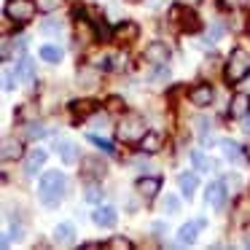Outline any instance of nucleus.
<instances>
[{
  "instance_id": "1",
  "label": "nucleus",
  "mask_w": 250,
  "mask_h": 250,
  "mask_svg": "<svg viewBox=\"0 0 250 250\" xmlns=\"http://www.w3.org/2000/svg\"><path fill=\"white\" fill-rule=\"evenodd\" d=\"M65 191H67V178L62 172H46L43 178H41V183H38V196H41V202H43L46 207H57L62 202V196H65Z\"/></svg>"
},
{
  "instance_id": "2",
  "label": "nucleus",
  "mask_w": 250,
  "mask_h": 250,
  "mask_svg": "<svg viewBox=\"0 0 250 250\" xmlns=\"http://www.w3.org/2000/svg\"><path fill=\"white\" fill-rule=\"evenodd\" d=\"M146 121H143L140 113H126L121 116L119 126H116V137H119L121 143H140L143 137H146Z\"/></svg>"
},
{
  "instance_id": "3",
  "label": "nucleus",
  "mask_w": 250,
  "mask_h": 250,
  "mask_svg": "<svg viewBox=\"0 0 250 250\" xmlns=\"http://www.w3.org/2000/svg\"><path fill=\"white\" fill-rule=\"evenodd\" d=\"M250 76V51L245 49H234L229 54V62H226V70H223V78L229 83H239L242 78Z\"/></svg>"
},
{
  "instance_id": "4",
  "label": "nucleus",
  "mask_w": 250,
  "mask_h": 250,
  "mask_svg": "<svg viewBox=\"0 0 250 250\" xmlns=\"http://www.w3.org/2000/svg\"><path fill=\"white\" fill-rule=\"evenodd\" d=\"M35 3L33 0H8L6 6V19H11V22L17 24H27L30 19L35 17Z\"/></svg>"
},
{
  "instance_id": "5",
  "label": "nucleus",
  "mask_w": 250,
  "mask_h": 250,
  "mask_svg": "<svg viewBox=\"0 0 250 250\" xmlns=\"http://www.w3.org/2000/svg\"><path fill=\"white\" fill-rule=\"evenodd\" d=\"M143 57H146V62H151V65H164V62L169 60V46L162 43V41L148 43L146 51H143Z\"/></svg>"
},
{
  "instance_id": "6",
  "label": "nucleus",
  "mask_w": 250,
  "mask_h": 250,
  "mask_svg": "<svg viewBox=\"0 0 250 250\" xmlns=\"http://www.w3.org/2000/svg\"><path fill=\"white\" fill-rule=\"evenodd\" d=\"M205 218H199V221H188V223H183V226L178 229V239H180V245H188V242H194L196 239V234L205 229Z\"/></svg>"
},
{
  "instance_id": "7",
  "label": "nucleus",
  "mask_w": 250,
  "mask_h": 250,
  "mask_svg": "<svg viewBox=\"0 0 250 250\" xmlns=\"http://www.w3.org/2000/svg\"><path fill=\"white\" fill-rule=\"evenodd\" d=\"M162 146H164V135H162V132H156V129H148L146 137L140 140V151L143 153H159V151H162Z\"/></svg>"
},
{
  "instance_id": "8",
  "label": "nucleus",
  "mask_w": 250,
  "mask_h": 250,
  "mask_svg": "<svg viewBox=\"0 0 250 250\" xmlns=\"http://www.w3.org/2000/svg\"><path fill=\"white\" fill-rule=\"evenodd\" d=\"M191 103L196 105V108H207V105L212 103V97H215V94H212V86L210 83H199V86H194L191 89Z\"/></svg>"
},
{
  "instance_id": "9",
  "label": "nucleus",
  "mask_w": 250,
  "mask_h": 250,
  "mask_svg": "<svg viewBox=\"0 0 250 250\" xmlns=\"http://www.w3.org/2000/svg\"><path fill=\"white\" fill-rule=\"evenodd\" d=\"M250 110V94H234L229 103V116L231 119H245Z\"/></svg>"
},
{
  "instance_id": "10",
  "label": "nucleus",
  "mask_w": 250,
  "mask_h": 250,
  "mask_svg": "<svg viewBox=\"0 0 250 250\" xmlns=\"http://www.w3.org/2000/svg\"><path fill=\"white\" fill-rule=\"evenodd\" d=\"M137 35H140V27H137V22H121L119 27L113 30V38L121 41V43H132Z\"/></svg>"
},
{
  "instance_id": "11",
  "label": "nucleus",
  "mask_w": 250,
  "mask_h": 250,
  "mask_svg": "<svg viewBox=\"0 0 250 250\" xmlns=\"http://www.w3.org/2000/svg\"><path fill=\"white\" fill-rule=\"evenodd\" d=\"M137 191H140V196H146V199H153V196L162 191V180L159 178H140L137 180Z\"/></svg>"
},
{
  "instance_id": "12",
  "label": "nucleus",
  "mask_w": 250,
  "mask_h": 250,
  "mask_svg": "<svg viewBox=\"0 0 250 250\" xmlns=\"http://www.w3.org/2000/svg\"><path fill=\"white\" fill-rule=\"evenodd\" d=\"M92 221L97 223V226H103V229H110L116 223V210H113V207H108V205L97 207V210L92 212Z\"/></svg>"
},
{
  "instance_id": "13",
  "label": "nucleus",
  "mask_w": 250,
  "mask_h": 250,
  "mask_svg": "<svg viewBox=\"0 0 250 250\" xmlns=\"http://www.w3.org/2000/svg\"><path fill=\"white\" fill-rule=\"evenodd\" d=\"M43 162H46V151H43V148H35V151H30L27 159H24V172L35 175L41 167H43Z\"/></svg>"
},
{
  "instance_id": "14",
  "label": "nucleus",
  "mask_w": 250,
  "mask_h": 250,
  "mask_svg": "<svg viewBox=\"0 0 250 250\" xmlns=\"http://www.w3.org/2000/svg\"><path fill=\"white\" fill-rule=\"evenodd\" d=\"M17 73H19V81H22L24 86H33L35 83V67H33V60H30V57H24L17 65Z\"/></svg>"
},
{
  "instance_id": "15",
  "label": "nucleus",
  "mask_w": 250,
  "mask_h": 250,
  "mask_svg": "<svg viewBox=\"0 0 250 250\" xmlns=\"http://www.w3.org/2000/svg\"><path fill=\"white\" fill-rule=\"evenodd\" d=\"M205 202L210 207H215V210H221V205H223V183H210L207 186V194H205Z\"/></svg>"
},
{
  "instance_id": "16",
  "label": "nucleus",
  "mask_w": 250,
  "mask_h": 250,
  "mask_svg": "<svg viewBox=\"0 0 250 250\" xmlns=\"http://www.w3.org/2000/svg\"><path fill=\"white\" fill-rule=\"evenodd\" d=\"M0 156H3V162L22 159V143H19V140H11V137H6V140H3V151H0Z\"/></svg>"
},
{
  "instance_id": "17",
  "label": "nucleus",
  "mask_w": 250,
  "mask_h": 250,
  "mask_svg": "<svg viewBox=\"0 0 250 250\" xmlns=\"http://www.w3.org/2000/svg\"><path fill=\"white\" fill-rule=\"evenodd\" d=\"M57 153L62 156L65 164H76L78 162V153H76V146L70 140H57Z\"/></svg>"
},
{
  "instance_id": "18",
  "label": "nucleus",
  "mask_w": 250,
  "mask_h": 250,
  "mask_svg": "<svg viewBox=\"0 0 250 250\" xmlns=\"http://www.w3.org/2000/svg\"><path fill=\"white\" fill-rule=\"evenodd\" d=\"M54 239L60 245H70L73 239H76V229H73V223H60V226L54 229Z\"/></svg>"
},
{
  "instance_id": "19",
  "label": "nucleus",
  "mask_w": 250,
  "mask_h": 250,
  "mask_svg": "<svg viewBox=\"0 0 250 250\" xmlns=\"http://www.w3.org/2000/svg\"><path fill=\"white\" fill-rule=\"evenodd\" d=\"M196 183H199V180H196V175H194V172H186V175H180V178H178L180 194L191 196V194H194V191H196Z\"/></svg>"
},
{
  "instance_id": "20",
  "label": "nucleus",
  "mask_w": 250,
  "mask_h": 250,
  "mask_svg": "<svg viewBox=\"0 0 250 250\" xmlns=\"http://www.w3.org/2000/svg\"><path fill=\"white\" fill-rule=\"evenodd\" d=\"M221 148H223V156H226L229 162H234V164H237L239 159H242V153H239L242 148H239L234 140H223V143H221Z\"/></svg>"
},
{
  "instance_id": "21",
  "label": "nucleus",
  "mask_w": 250,
  "mask_h": 250,
  "mask_svg": "<svg viewBox=\"0 0 250 250\" xmlns=\"http://www.w3.org/2000/svg\"><path fill=\"white\" fill-rule=\"evenodd\" d=\"M17 83H19V73H17V67L8 65L6 70H3V89L11 92V89H17Z\"/></svg>"
},
{
  "instance_id": "22",
  "label": "nucleus",
  "mask_w": 250,
  "mask_h": 250,
  "mask_svg": "<svg viewBox=\"0 0 250 250\" xmlns=\"http://www.w3.org/2000/svg\"><path fill=\"white\" fill-rule=\"evenodd\" d=\"M191 164L196 167V172H207V169L212 167V162L202 151H191Z\"/></svg>"
},
{
  "instance_id": "23",
  "label": "nucleus",
  "mask_w": 250,
  "mask_h": 250,
  "mask_svg": "<svg viewBox=\"0 0 250 250\" xmlns=\"http://www.w3.org/2000/svg\"><path fill=\"white\" fill-rule=\"evenodd\" d=\"M41 57H43L46 62H54L57 65V62L62 60V49L60 46H41Z\"/></svg>"
},
{
  "instance_id": "24",
  "label": "nucleus",
  "mask_w": 250,
  "mask_h": 250,
  "mask_svg": "<svg viewBox=\"0 0 250 250\" xmlns=\"http://www.w3.org/2000/svg\"><path fill=\"white\" fill-rule=\"evenodd\" d=\"M70 108H73V113H76V116H89L94 110V103H92V100H81V103H73Z\"/></svg>"
},
{
  "instance_id": "25",
  "label": "nucleus",
  "mask_w": 250,
  "mask_h": 250,
  "mask_svg": "<svg viewBox=\"0 0 250 250\" xmlns=\"http://www.w3.org/2000/svg\"><path fill=\"white\" fill-rule=\"evenodd\" d=\"M180 210V199H178V194H164V212H178Z\"/></svg>"
},
{
  "instance_id": "26",
  "label": "nucleus",
  "mask_w": 250,
  "mask_h": 250,
  "mask_svg": "<svg viewBox=\"0 0 250 250\" xmlns=\"http://www.w3.org/2000/svg\"><path fill=\"white\" fill-rule=\"evenodd\" d=\"M35 6H38V11L51 14V11H57V8L62 6V0H35Z\"/></svg>"
},
{
  "instance_id": "27",
  "label": "nucleus",
  "mask_w": 250,
  "mask_h": 250,
  "mask_svg": "<svg viewBox=\"0 0 250 250\" xmlns=\"http://www.w3.org/2000/svg\"><path fill=\"white\" fill-rule=\"evenodd\" d=\"M221 35H223V24H218V22H215L210 30H207V35H205V43H207V46H212L218 38H221Z\"/></svg>"
},
{
  "instance_id": "28",
  "label": "nucleus",
  "mask_w": 250,
  "mask_h": 250,
  "mask_svg": "<svg viewBox=\"0 0 250 250\" xmlns=\"http://www.w3.org/2000/svg\"><path fill=\"white\" fill-rule=\"evenodd\" d=\"M41 33H43V35H60V33H62V22H54V19H49V22L41 24Z\"/></svg>"
},
{
  "instance_id": "29",
  "label": "nucleus",
  "mask_w": 250,
  "mask_h": 250,
  "mask_svg": "<svg viewBox=\"0 0 250 250\" xmlns=\"http://www.w3.org/2000/svg\"><path fill=\"white\" fill-rule=\"evenodd\" d=\"M105 248H110V250H129L132 242H129V239H124V237H113L110 242H105Z\"/></svg>"
},
{
  "instance_id": "30",
  "label": "nucleus",
  "mask_w": 250,
  "mask_h": 250,
  "mask_svg": "<svg viewBox=\"0 0 250 250\" xmlns=\"http://www.w3.org/2000/svg\"><path fill=\"white\" fill-rule=\"evenodd\" d=\"M100 199H103V188L97 183L86 186V202H100Z\"/></svg>"
},
{
  "instance_id": "31",
  "label": "nucleus",
  "mask_w": 250,
  "mask_h": 250,
  "mask_svg": "<svg viewBox=\"0 0 250 250\" xmlns=\"http://www.w3.org/2000/svg\"><path fill=\"white\" fill-rule=\"evenodd\" d=\"M94 33H97V38H103V41H110V38H113V33L105 27L103 19H100V22H94Z\"/></svg>"
},
{
  "instance_id": "32",
  "label": "nucleus",
  "mask_w": 250,
  "mask_h": 250,
  "mask_svg": "<svg viewBox=\"0 0 250 250\" xmlns=\"http://www.w3.org/2000/svg\"><path fill=\"white\" fill-rule=\"evenodd\" d=\"M43 135H46L43 124H30V126H27V137H30V140H41Z\"/></svg>"
},
{
  "instance_id": "33",
  "label": "nucleus",
  "mask_w": 250,
  "mask_h": 250,
  "mask_svg": "<svg viewBox=\"0 0 250 250\" xmlns=\"http://www.w3.org/2000/svg\"><path fill=\"white\" fill-rule=\"evenodd\" d=\"M196 132H199V137H207V135H210V119L199 116V119H196Z\"/></svg>"
},
{
  "instance_id": "34",
  "label": "nucleus",
  "mask_w": 250,
  "mask_h": 250,
  "mask_svg": "<svg viewBox=\"0 0 250 250\" xmlns=\"http://www.w3.org/2000/svg\"><path fill=\"white\" fill-rule=\"evenodd\" d=\"M89 140H92L94 146L100 148V151H105V153H113V146H110L108 140H103V137H97V135H89Z\"/></svg>"
},
{
  "instance_id": "35",
  "label": "nucleus",
  "mask_w": 250,
  "mask_h": 250,
  "mask_svg": "<svg viewBox=\"0 0 250 250\" xmlns=\"http://www.w3.org/2000/svg\"><path fill=\"white\" fill-rule=\"evenodd\" d=\"M167 78H169V67L159 65V70L153 73V78H151V81H153V83H162V81H167Z\"/></svg>"
},
{
  "instance_id": "36",
  "label": "nucleus",
  "mask_w": 250,
  "mask_h": 250,
  "mask_svg": "<svg viewBox=\"0 0 250 250\" xmlns=\"http://www.w3.org/2000/svg\"><path fill=\"white\" fill-rule=\"evenodd\" d=\"M183 27L188 30V33H191V30H196V17H194V14L183 11Z\"/></svg>"
},
{
  "instance_id": "37",
  "label": "nucleus",
  "mask_w": 250,
  "mask_h": 250,
  "mask_svg": "<svg viewBox=\"0 0 250 250\" xmlns=\"http://www.w3.org/2000/svg\"><path fill=\"white\" fill-rule=\"evenodd\" d=\"M119 105H124L119 97H110V100H108V108H110V110H119Z\"/></svg>"
},
{
  "instance_id": "38",
  "label": "nucleus",
  "mask_w": 250,
  "mask_h": 250,
  "mask_svg": "<svg viewBox=\"0 0 250 250\" xmlns=\"http://www.w3.org/2000/svg\"><path fill=\"white\" fill-rule=\"evenodd\" d=\"M242 132H245V135H250V116H245V119H242Z\"/></svg>"
},
{
  "instance_id": "39",
  "label": "nucleus",
  "mask_w": 250,
  "mask_h": 250,
  "mask_svg": "<svg viewBox=\"0 0 250 250\" xmlns=\"http://www.w3.org/2000/svg\"><path fill=\"white\" fill-rule=\"evenodd\" d=\"M135 164H137V167H143V169H148V162H146L143 156H137V159H135Z\"/></svg>"
},
{
  "instance_id": "40",
  "label": "nucleus",
  "mask_w": 250,
  "mask_h": 250,
  "mask_svg": "<svg viewBox=\"0 0 250 250\" xmlns=\"http://www.w3.org/2000/svg\"><path fill=\"white\" fill-rule=\"evenodd\" d=\"M188 6H199V3H205V0H186Z\"/></svg>"
},
{
  "instance_id": "41",
  "label": "nucleus",
  "mask_w": 250,
  "mask_h": 250,
  "mask_svg": "<svg viewBox=\"0 0 250 250\" xmlns=\"http://www.w3.org/2000/svg\"><path fill=\"white\" fill-rule=\"evenodd\" d=\"M245 248H250V234H248V237H245Z\"/></svg>"
},
{
  "instance_id": "42",
  "label": "nucleus",
  "mask_w": 250,
  "mask_h": 250,
  "mask_svg": "<svg viewBox=\"0 0 250 250\" xmlns=\"http://www.w3.org/2000/svg\"><path fill=\"white\" fill-rule=\"evenodd\" d=\"M248 159H250V148H248Z\"/></svg>"
},
{
  "instance_id": "43",
  "label": "nucleus",
  "mask_w": 250,
  "mask_h": 250,
  "mask_svg": "<svg viewBox=\"0 0 250 250\" xmlns=\"http://www.w3.org/2000/svg\"><path fill=\"white\" fill-rule=\"evenodd\" d=\"M129 3H137V0H129Z\"/></svg>"
}]
</instances>
